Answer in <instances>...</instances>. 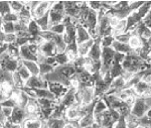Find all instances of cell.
I'll list each match as a JSON object with an SVG mask.
<instances>
[{
  "label": "cell",
  "instance_id": "37",
  "mask_svg": "<svg viewBox=\"0 0 151 128\" xmlns=\"http://www.w3.org/2000/svg\"><path fill=\"white\" fill-rule=\"evenodd\" d=\"M29 38H30V36L16 38L15 41H14V43H15V45L17 46L18 48H20V46H25V45H28V43H29Z\"/></svg>",
  "mask_w": 151,
  "mask_h": 128
},
{
  "label": "cell",
  "instance_id": "42",
  "mask_svg": "<svg viewBox=\"0 0 151 128\" xmlns=\"http://www.w3.org/2000/svg\"><path fill=\"white\" fill-rule=\"evenodd\" d=\"M78 122H69V123H65V127L64 128H78L79 127V124H78Z\"/></svg>",
  "mask_w": 151,
  "mask_h": 128
},
{
  "label": "cell",
  "instance_id": "51",
  "mask_svg": "<svg viewBox=\"0 0 151 128\" xmlns=\"http://www.w3.org/2000/svg\"><path fill=\"white\" fill-rule=\"evenodd\" d=\"M0 108H1V107H0Z\"/></svg>",
  "mask_w": 151,
  "mask_h": 128
},
{
  "label": "cell",
  "instance_id": "21",
  "mask_svg": "<svg viewBox=\"0 0 151 128\" xmlns=\"http://www.w3.org/2000/svg\"><path fill=\"white\" fill-rule=\"evenodd\" d=\"M150 9H151V1H144L143 5L141 6L137 11H136V13H137L138 16H139L140 18L143 20V18L147 15L148 12L150 11Z\"/></svg>",
  "mask_w": 151,
  "mask_h": 128
},
{
  "label": "cell",
  "instance_id": "24",
  "mask_svg": "<svg viewBox=\"0 0 151 128\" xmlns=\"http://www.w3.org/2000/svg\"><path fill=\"white\" fill-rule=\"evenodd\" d=\"M16 73L18 74L19 76L21 77V79L24 81V82H26V81L28 80L29 78L31 77V75H30V73L27 71V69H26L24 66L22 65V63H20L19 64V66H18V68H17V70H16Z\"/></svg>",
  "mask_w": 151,
  "mask_h": 128
},
{
  "label": "cell",
  "instance_id": "7",
  "mask_svg": "<svg viewBox=\"0 0 151 128\" xmlns=\"http://www.w3.org/2000/svg\"><path fill=\"white\" fill-rule=\"evenodd\" d=\"M55 71L57 73L60 74V76H63L65 79H70L73 76L76 75V70L73 64H67V65H63V66H58L57 68H55Z\"/></svg>",
  "mask_w": 151,
  "mask_h": 128
},
{
  "label": "cell",
  "instance_id": "11",
  "mask_svg": "<svg viewBox=\"0 0 151 128\" xmlns=\"http://www.w3.org/2000/svg\"><path fill=\"white\" fill-rule=\"evenodd\" d=\"M19 56L23 61H36L37 63V56L31 54V51L28 50L27 45L20 46L19 48Z\"/></svg>",
  "mask_w": 151,
  "mask_h": 128
},
{
  "label": "cell",
  "instance_id": "38",
  "mask_svg": "<svg viewBox=\"0 0 151 128\" xmlns=\"http://www.w3.org/2000/svg\"><path fill=\"white\" fill-rule=\"evenodd\" d=\"M16 103L14 102L12 99H6V100H4L3 102H1L0 103V107H7V108H11V109H13V108H15L16 107Z\"/></svg>",
  "mask_w": 151,
  "mask_h": 128
},
{
  "label": "cell",
  "instance_id": "10",
  "mask_svg": "<svg viewBox=\"0 0 151 128\" xmlns=\"http://www.w3.org/2000/svg\"><path fill=\"white\" fill-rule=\"evenodd\" d=\"M95 43L94 38H91L89 39L88 41H85V43H80V45H78V56H81V58H86L88 56V54H89L90 50L92 48V46H93Z\"/></svg>",
  "mask_w": 151,
  "mask_h": 128
},
{
  "label": "cell",
  "instance_id": "47",
  "mask_svg": "<svg viewBox=\"0 0 151 128\" xmlns=\"http://www.w3.org/2000/svg\"><path fill=\"white\" fill-rule=\"evenodd\" d=\"M136 128H145V127H143V126H141V125H139L138 127H136Z\"/></svg>",
  "mask_w": 151,
  "mask_h": 128
},
{
  "label": "cell",
  "instance_id": "18",
  "mask_svg": "<svg viewBox=\"0 0 151 128\" xmlns=\"http://www.w3.org/2000/svg\"><path fill=\"white\" fill-rule=\"evenodd\" d=\"M35 22L40 26L41 31H47L50 29V11L45 13L42 17L35 19Z\"/></svg>",
  "mask_w": 151,
  "mask_h": 128
},
{
  "label": "cell",
  "instance_id": "2",
  "mask_svg": "<svg viewBox=\"0 0 151 128\" xmlns=\"http://www.w3.org/2000/svg\"><path fill=\"white\" fill-rule=\"evenodd\" d=\"M55 2H50V1H40V4L37 5V7L31 12V15H32V18L35 19H38L40 17H42L45 13H47L48 11L50 10L52 6L53 5Z\"/></svg>",
  "mask_w": 151,
  "mask_h": 128
},
{
  "label": "cell",
  "instance_id": "13",
  "mask_svg": "<svg viewBox=\"0 0 151 128\" xmlns=\"http://www.w3.org/2000/svg\"><path fill=\"white\" fill-rule=\"evenodd\" d=\"M22 65L27 69V71L30 73L31 76H35L38 77L40 76V67L36 61H22Z\"/></svg>",
  "mask_w": 151,
  "mask_h": 128
},
{
  "label": "cell",
  "instance_id": "6",
  "mask_svg": "<svg viewBox=\"0 0 151 128\" xmlns=\"http://www.w3.org/2000/svg\"><path fill=\"white\" fill-rule=\"evenodd\" d=\"M95 43L92 48L90 50L89 54H88V58H90L93 61H101V55H102V46H101V38H95Z\"/></svg>",
  "mask_w": 151,
  "mask_h": 128
},
{
  "label": "cell",
  "instance_id": "40",
  "mask_svg": "<svg viewBox=\"0 0 151 128\" xmlns=\"http://www.w3.org/2000/svg\"><path fill=\"white\" fill-rule=\"evenodd\" d=\"M112 128H127L126 123H125V119H124V118H120V119L113 125Z\"/></svg>",
  "mask_w": 151,
  "mask_h": 128
},
{
  "label": "cell",
  "instance_id": "27",
  "mask_svg": "<svg viewBox=\"0 0 151 128\" xmlns=\"http://www.w3.org/2000/svg\"><path fill=\"white\" fill-rule=\"evenodd\" d=\"M38 67H40V76H45V75H47V74L52 73L53 70H55V67L50 65H47L45 63H40L38 64Z\"/></svg>",
  "mask_w": 151,
  "mask_h": 128
},
{
  "label": "cell",
  "instance_id": "33",
  "mask_svg": "<svg viewBox=\"0 0 151 128\" xmlns=\"http://www.w3.org/2000/svg\"><path fill=\"white\" fill-rule=\"evenodd\" d=\"M10 6L8 1H0V16H3L5 14L10 13Z\"/></svg>",
  "mask_w": 151,
  "mask_h": 128
},
{
  "label": "cell",
  "instance_id": "35",
  "mask_svg": "<svg viewBox=\"0 0 151 128\" xmlns=\"http://www.w3.org/2000/svg\"><path fill=\"white\" fill-rule=\"evenodd\" d=\"M114 40H115V38L112 35H110V36H106V38H102L100 43H101L102 48H110L112 43H114Z\"/></svg>",
  "mask_w": 151,
  "mask_h": 128
},
{
  "label": "cell",
  "instance_id": "22",
  "mask_svg": "<svg viewBox=\"0 0 151 128\" xmlns=\"http://www.w3.org/2000/svg\"><path fill=\"white\" fill-rule=\"evenodd\" d=\"M125 119V123H126V126L127 128H136L139 126V118L135 117L134 115L130 114L128 115L126 118H124Z\"/></svg>",
  "mask_w": 151,
  "mask_h": 128
},
{
  "label": "cell",
  "instance_id": "36",
  "mask_svg": "<svg viewBox=\"0 0 151 128\" xmlns=\"http://www.w3.org/2000/svg\"><path fill=\"white\" fill-rule=\"evenodd\" d=\"M87 5L90 9L98 12L102 8V2L101 1H89L87 2Z\"/></svg>",
  "mask_w": 151,
  "mask_h": 128
},
{
  "label": "cell",
  "instance_id": "28",
  "mask_svg": "<svg viewBox=\"0 0 151 128\" xmlns=\"http://www.w3.org/2000/svg\"><path fill=\"white\" fill-rule=\"evenodd\" d=\"M55 61H57V65L58 64V66L67 65V64L70 63V60L65 53L58 54V55L55 56Z\"/></svg>",
  "mask_w": 151,
  "mask_h": 128
},
{
  "label": "cell",
  "instance_id": "14",
  "mask_svg": "<svg viewBox=\"0 0 151 128\" xmlns=\"http://www.w3.org/2000/svg\"><path fill=\"white\" fill-rule=\"evenodd\" d=\"M79 127L80 128H89L92 127L95 124V117L93 114L85 115V116L81 117L79 119Z\"/></svg>",
  "mask_w": 151,
  "mask_h": 128
},
{
  "label": "cell",
  "instance_id": "50",
  "mask_svg": "<svg viewBox=\"0 0 151 128\" xmlns=\"http://www.w3.org/2000/svg\"><path fill=\"white\" fill-rule=\"evenodd\" d=\"M0 70H1V67H0Z\"/></svg>",
  "mask_w": 151,
  "mask_h": 128
},
{
  "label": "cell",
  "instance_id": "3",
  "mask_svg": "<svg viewBox=\"0 0 151 128\" xmlns=\"http://www.w3.org/2000/svg\"><path fill=\"white\" fill-rule=\"evenodd\" d=\"M24 87L31 88V89H47V82H45L40 76L38 77L31 76L25 82Z\"/></svg>",
  "mask_w": 151,
  "mask_h": 128
},
{
  "label": "cell",
  "instance_id": "23",
  "mask_svg": "<svg viewBox=\"0 0 151 128\" xmlns=\"http://www.w3.org/2000/svg\"><path fill=\"white\" fill-rule=\"evenodd\" d=\"M27 31H28V33H29V35L30 36H36V35H38L40 33V26L37 25V23L35 22V19H32V20L29 22V24L27 25Z\"/></svg>",
  "mask_w": 151,
  "mask_h": 128
},
{
  "label": "cell",
  "instance_id": "48",
  "mask_svg": "<svg viewBox=\"0 0 151 128\" xmlns=\"http://www.w3.org/2000/svg\"><path fill=\"white\" fill-rule=\"evenodd\" d=\"M149 120H150V125H151V118H150V119H149Z\"/></svg>",
  "mask_w": 151,
  "mask_h": 128
},
{
  "label": "cell",
  "instance_id": "25",
  "mask_svg": "<svg viewBox=\"0 0 151 128\" xmlns=\"http://www.w3.org/2000/svg\"><path fill=\"white\" fill-rule=\"evenodd\" d=\"M65 124V119H48L47 125L48 128H64Z\"/></svg>",
  "mask_w": 151,
  "mask_h": 128
},
{
  "label": "cell",
  "instance_id": "29",
  "mask_svg": "<svg viewBox=\"0 0 151 128\" xmlns=\"http://www.w3.org/2000/svg\"><path fill=\"white\" fill-rule=\"evenodd\" d=\"M9 6H10V10L13 13L17 14L19 13L23 8V5L21 3V1H10L9 2Z\"/></svg>",
  "mask_w": 151,
  "mask_h": 128
},
{
  "label": "cell",
  "instance_id": "49",
  "mask_svg": "<svg viewBox=\"0 0 151 128\" xmlns=\"http://www.w3.org/2000/svg\"><path fill=\"white\" fill-rule=\"evenodd\" d=\"M100 128H107V127H100Z\"/></svg>",
  "mask_w": 151,
  "mask_h": 128
},
{
  "label": "cell",
  "instance_id": "20",
  "mask_svg": "<svg viewBox=\"0 0 151 128\" xmlns=\"http://www.w3.org/2000/svg\"><path fill=\"white\" fill-rule=\"evenodd\" d=\"M107 109H109V108L103 100L102 99L97 100L94 106V111H93L94 116H97V115L101 114V113H103L104 111H106Z\"/></svg>",
  "mask_w": 151,
  "mask_h": 128
},
{
  "label": "cell",
  "instance_id": "1",
  "mask_svg": "<svg viewBox=\"0 0 151 128\" xmlns=\"http://www.w3.org/2000/svg\"><path fill=\"white\" fill-rule=\"evenodd\" d=\"M148 111V107L146 106L144 99L142 98H136L135 102L131 108V114L137 118H141L146 115V112Z\"/></svg>",
  "mask_w": 151,
  "mask_h": 128
},
{
  "label": "cell",
  "instance_id": "26",
  "mask_svg": "<svg viewBox=\"0 0 151 128\" xmlns=\"http://www.w3.org/2000/svg\"><path fill=\"white\" fill-rule=\"evenodd\" d=\"M116 111L119 113V115L121 116V118H126L128 115L131 114V108L128 107V106L123 102L122 105H121Z\"/></svg>",
  "mask_w": 151,
  "mask_h": 128
},
{
  "label": "cell",
  "instance_id": "5",
  "mask_svg": "<svg viewBox=\"0 0 151 128\" xmlns=\"http://www.w3.org/2000/svg\"><path fill=\"white\" fill-rule=\"evenodd\" d=\"M40 53L42 56H45V58H53L58 55V50L57 46L52 41H45L40 46Z\"/></svg>",
  "mask_w": 151,
  "mask_h": 128
},
{
  "label": "cell",
  "instance_id": "9",
  "mask_svg": "<svg viewBox=\"0 0 151 128\" xmlns=\"http://www.w3.org/2000/svg\"><path fill=\"white\" fill-rule=\"evenodd\" d=\"M91 35H90L89 31L83 25H78L77 26V33H76V43L77 45L83 43L85 41H88L89 39H91Z\"/></svg>",
  "mask_w": 151,
  "mask_h": 128
},
{
  "label": "cell",
  "instance_id": "4",
  "mask_svg": "<svg viewBox=\"0 0 151 128\" xmlns=\"http://www.w3.org/2000/svg\"><path fill=\"white\" fill-rule=\"evenodd\" d=\"M25 118H26V113L24 111V109H21V108L16 106L15 108L12 109L11 116L7 121L13 123V124H16V125H21V123L25 120Z\"/></svg>",
  "mask_w": 151,
  "mask_h": 128
},
{
  "label": "cell",
  "instance_id": "34",
  "mask_svg": "<svg viewBox=\"0 0 151 128\" xmlns=\"http://www.w3.org/2000/svg\"><path fill=\"white\" fill-rule=\"evenodd\" d=\"M131 38V33H124L122 34H119V35L115 36V40L119 41V43H125V45H128V41Z\"/></svg>",
  "mask_w": 151,
  "mask_h": 128
},
{
  "label": "cell",
  "instance_id": "30",
  "mask_svg": "<svg viewBox=\"0 0 151 128\" xmlns=\"http://www.w3.org/2000/svg\"><path fill=\"white\" fill-rule=\"evenodd\" d=\"M2 18V22H12V23H15L18 21V15L13 12H10L8 14H5L1 17Z\"/></svg>",
  "mask_w": 151,
  "mask_h": 128
},
{
  "label": "cell",
  "instance_id": "12",
  "mask_svg": "<svg viewBox=\"0 0 151 128\" xmlns=\"http://www.w3.org/2000/svg\"><path fill=\"white\" fill-rule=\"evenodd\" d=\"M43 125L42 120L38 118H25L21 123V128H41Z\"/></svg>",
  "mask_w": 151,
  "mask_h": 128
},
{
  "label": "cell",
  "instance_id": "19",
  "mask_svg": "<svg viewBox=\"0 0 151 128\" xmlns=\"http://www.w3.org/2000/svg\"><path fill=\"white\" fill-rule=\"evenodd\" d=\"M109 73H110L112 79H116L118 77H121V76L123 75L124 71L122 69V66H121V64H118V63H115V61H113L111 65V68H110V71H109Z\"/></svg>",
  "mask_w": 151,
  "mask_h": 128
},
{
  "label": "cell",
  "instance_id": "32",
  "mask_svg": "<svg viewBox=\"0 0 151 128\" xmlns=\"http://www.w3.org/2000/svg\"><path fill=\"white\" fill-rule=\"evenodd\" d=\"M1 31L5 34L14 33V23L12 22H2Z\"/></svg>",
  "mask_w": 151,
  "mask_h": 128
},
{
  "label": "cell",
  "instance_id": "8",
  "mask_svg": "<svg viewBox=\"0 0 151 128\" xmlns=\"http://www.w3.org/2000/svg\"><path fill=\"white\" fill-rule=\"evenodd\" d=\"M80 108H81V105L76 104L72 107L68 108L67 111H65V117L69 120L70 122H77L79 121V119L81 118V112H80Z\"/></svg>",
  "mask_w": 151,
  "mask_h": 128
},
{
  "label": "cell",
  "instance_id": "39",
  "mask_svg": "<svg viewBox=\"0 0 151 128\" xmlns=\"http://www.w3.org/2000/svg\"><path fill=\"white\" fill-rule=\"evenodd\" d=\"M16 34L15 33H10V34H5V38H4V43L6 45H10V43H13L16 39Z\"/></svg>",
  "mask_w": 151,
  "mask_h": 128
},
{
  "label": "cell",
  "instance_id": "16",
  "mask_svg": "<svg viewBox=\"0 0 151 128\" xmlns=\"http://www.w3.org/2000/svg\"><path fill=\"white\" fill-rule=\"evenodd\" d=\"M142 45H143L142 39L138 35H131V38L128 41V46L132 51H137L138 50H140L142 48Z\"/></svg>",
  "mask_w": 151,
  "mask_h": 128
},
{
  "label": "cell",
  "instance_id": "41",
  "mask_svg": "<svg viewBox=\"0 0 151 128\" xmlns=\"http://www.w3.org/2000/svg\"><path fill=\"white\" fill-rule=\"evenodd\" d=\"M0 110H1V112L3 113V115L7 118V120L10 118L11 116V113H12V109L11 108H7V107H1L0 108Z\"/></svg>",
  "mask_w": 151,
  "mask_h": 128
},
{
  "label": "cell",
  "instance_id": "15",
  "mask_svg": "<svg viewBox=\"0 0 151 128\" xmlns=\"http://www.w3.org/2000/svg\"><path fill=\"white\" fill-rule=\"evenodd\" d=\"M111 48H113L115 53H120V54H123V55H127V54L132 51H131V48H129L128 45L119 43V41H117V40H114V43H112Z\"/></svg>",
  "mask_w": 151,
  "mask_h": 128
},
{
  "label": "cell",
  "instance_id": "45",
  "mask_svg": "<svg viewBox=\"0 0 151 128\" xmlns=\"http://www.w3.org/2000/svg\"><path fill=\"white\" fill-rule=\"evenodd\" d=\"M1 25H2V18L0 16V30H1Z\"/></svg>",
  "mask_w": 151,
  "mask_h": 128
},
{
  "label": "cell",
  "instance_id": "31",
  "mask_svg": "<svg viewBox=\"0 0 151 128\" xmlns=\"http://www.w3.org/2000/svg\"><path fill=\"white\" fill-rule=\"evenodd\" d=\"M65 26L64 23H60V24H57V25H52L50 26L48 30L52 31L55 34H58V35H63L65 33Z\"/></svg>",
  "mask_w": 151,
  "mask_h": 128
},
{
  "label": "cell",
  "instance_id": "46",
  "mask_svg": "<svg viewBox=\"0 0 151 128\" xmlns=\"http://www.w3.org/2000/svg\"><path fill=\"white\" fill-rule=\"evenodd\" d=\"M41 128H48V127H47V124H43V125H42V127H41Z\"/></svg>",
  "mask_w": 151,
  "mask_h": 128
},
{
  "label": "cell",
  "instance_id": "17",
  "mask_svg": "<svg viewBox=\"0 0 151 128\" xmlns=\"http://www.w3.org/2000/svg\"><path fill=\"white\" fill-rule=\"evenodd\" d=\"M65 17V13H58V12L50 10V27L52 25H57V24L62 23Z\"/></svg>",
  "mask_w": 151,
  "mask_h": 128
},
{
  "label": "cell",
  "instance_id": "44",
  "mask_svg": "<svg viewBox=\"0 0 151 128\" xmlns=\"http://www.w3.org/2000/svg\"><path fill=\"white\" fill-rule=\"evenodd\" d=\"M147 43H148V46H150V48H151V38L147 40Z\"/></svg>",
  "mask_w": 151,
  "mask_h": 128
},
{
  "label": "cell",
  "instance_id": "43",
  "mask_svg": "<svg viewBox=\"0 0 151 128\" xmlns=\"http://www.w3.org/2000/svg\"><path fill=\"white\" fill-rule=\"evenodd\" d=\"M144 102L146 106L148 107V109H151V96H149V97H147V98H144Z\"/></svg>",
  "mask_w": 151,
  "mask_h": 128
}]
</instances>
